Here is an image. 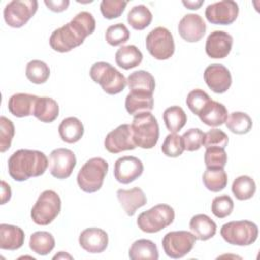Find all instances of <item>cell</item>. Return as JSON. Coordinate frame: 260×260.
Masks as SVG:
<instances>
[{
    "mask_svg": "<svg viewBox=\"0 0 260 260\" xmlns=\"http://www.w3.org/2000/svg\"><path fill=\"white\" fill-rule=\"evenodd\" d=\"M142 53L134 45L122 46L115 54V61L117 65L125 70L138 66L142 62Z\"/></svg>",
    "mask_w": 260,
    "mask_h": 260,
    "instance_id": "83f0119b",
    "label": "cell"
},
{
    "mask_svg": "<svg viewBox=\"0 0 260 260\" xmlns=\"http://www.w3.org/2000/svg\"><path fill=\"white\" fill-rule=\"evenodd\" d=\"M158 257L159 255L156 245L147 239H140L135 241L129 249V258L131 260H157Z\"/></svg>",
    "mask_w": 260,
    "mask_h": 260,
    "instance_id": "f1b7e54d",
    "label": "cell"
},
{
    "mask_svg": "<svg viewBox=\"0 0 260 260\" xmlns=\"http://www.w3.org/2000/svg\"><path fill=\"white\" fill-rule=\"evenodd\" d=\"M78 242L83 250L91 254H96L102 253L107 249L109 237L102 229L88 228L80 233Z\"/></svg>",
    "mask_w": 260,
    "mask_h": 260,
    "instance_id": "d6986e66",
    "label": "cell"
},
{
    "mask_svg": "<svg viewBox=\"0 0 260 260\" xmlns=\"http://www.w3.org/2000/svg\"><path fill=\"white\" fill-rule=\"evenodd\" d=\"M104 145L105 148L111 153L133 150L136 145L132 137L131 126L128 124H122L109 132L105 138Z\"/></svg>",
    "mask_w": 260,
    "mask_h": 260,
    "instance_id": "5bb4252c",
    "label": "cell"
},
{
    "mask_svg": "<svg viewBox=\"0 0 260 260\" xmlns=\"http://www.w3.org/2000/svg\"><path fill=\"white\" fill-rule=\"evenodd\" d=\"M239 14V6L233 0H222L209 4L205 9L206 19L213 24L228 25L233 23Z\"/></svg>",
    "mask_w": 260,
    "mask_h": 260,
    "instance_id": "4fadbf2b",
    "label": "cell"
},
{
    "mask_svg": "<svg viewBox=\"0 0 260 260\" xmlns=\"http://www.w3.org/2000/svg\"><path fill=\"white\" fill-rule=\"evenodd\" d=\"M61 211V199L53 190H45L31 208L30 216L39 225L50 224Z\"/></svg>",
    "mask_w": 260,
    "mask_h": 260,
    "instance_id": "52a82bcc",
    "label": "cell"
},
{
    "mask_svg": "<svg viewBox=\"0 0 260 260\" xmlns=\"http://www.w3.org/2000/svg\"><path fill=\"white\" fill-rule=\"evenodd\" d=\"M125 108L133 116L150 112L153 109V93L144 90H130L125 99Z\"/></svg>",
    "mask_w": 260,
    "mask_h": 260,
    "instance_id": "44dd1931",
    "label": "cell"
},
{
    "mask_svg": "<svg viewBox=\"0 0 260 260\" xmlns=\"http://www.w3.org/2000/svg\"><path fill=\"white\" fill-rule=\"evenodd\" d=\"M189 228L197 240L207 241L216 233V223L206 214H196L189 222Z\"/></svg>",
    "mask_w": 260,
    "mask_h": 260,
    "instance_id": "d4e9b609",
    "label": "cell"
},
{
    "mask_svg": "<svg viewBox=\"0 0 260 260\" xmlns=\"http://www.w3.org/2000/svg\"><path fill=\"white\" fill-rule=\"evenodd\" d=\"M38 95L29 93H14L8 100V111L17 118L31 116Z\"/></svg>",
    "mask_w": 260,
    "mask_h": 260,
    "instance_id": "7402d4cb",
    "label": "cell"
},
{
    "mask_svg": "<svg viewBox=\"0 0 260 260\" xmlns=\"http://www.w3.org/2000/svg\"><path fill=\"white\" fill-rule=\"evenodd\" d=\"M109 170V164L102 157L88 159L77 174V184L86 193L99 191L104 183Z\"/></svg>",
    "mask_w": 260,
    "mask_h": 260,
    "instance_id": "5b68a950",
    "label": "cell"
},
{
    "mask_svg": "<svg viewBox=\"0 0 260 260\" xmlns=\"http://www.w3.org/2000/svg\"><path fill=\"white\" fill-rule=\"evenodd\" d=\"M49 166L46 154L40 150L18 149L8 158V173L18 182L43 175Z\"/></svg>",
    "mask_w": 260,
    "mask_h": 260,
    "instance_id": "7a4b0ae2",
    "label": "cell"
},
{
    "mask_svg": "<svg viewBox=\"0 0 260 260\" xmlns=\"http://www.w3.org/2000/svg\"><path fill=\"white\" fill-rule=\"evenodd\" d=\"M53 258H54V259H60V258H68V259H72V257H71L70 255H68V254H66V253H64V252H62V251H61L59 254L55 255Z\"/></svg>",
    "mask_w": 260,
    "mask_h": 260,
    "instance_id": "f907efd6",
    "label": "cell"
},
{
    "mask_svg": "<svg viewBox=\"0 0 260 260\" xmlns=\"http://www.w3.org/2000/svg\"><path fill=\"white\" fill-rule=\"evenodd\" d=\"M55 247V239L49 232L40 231L31 234L29 238V248L38 255H48Z\"/></svg>",
    "mask_w": 260,
    "mask_h": 260,
    "instance_id": "f546056e",
    "label": "cell"
},
{
    "mask_svg": "<svg viewBox=\"0 0 260 260\" xmlns=\"http://www.w3.org/2000/svg\"><path fill=\"white\" fill-rule=\"evenodd\" d=\"M229 142V136L225 132L219 129H210L206 133H204L203 137V143L202 145L205 148L209 147H219V148H225Z\"/></svg>",
    "mask_w": 260,
    "mask_h": 260,
    "instance_id": "f6af8a7d",
    "label": "cell"
},
{
    "mask_svg": "<svg viewBox=\"0 0 260 260\" xmlns=\"http://www.w3.org/2000/svg\"><path fill=\"white\" fill-rule=\"evenodd\" d=\"M204 3L203 0H195V1H183V5L186 6L188 9H192V10H195V9H199L200 6Z\"/></svg>",
    "mask_w": 260,
    "mask_h": 260,
    "instance_id": "681fc988",
    "label": "cell"
},
{
    "mask_svg": "<svg viewBox=\"0 0 260 260\" xmlns=\"http://www.w3.org/2000/svg\"><path fill=\"white\" fill-rule=\"evenodd\" d=\"M184 150L185 148L182 136L177 133H170L166 136L161 145V151L165 155L169 157H178Z\"/></svg>",
    "mask_w": 260,
    "mask_h": 260,
    "instance_id": "f35d334b",
    "label": "cell"
},
{
    "mask_svg": "<svg viewBox=\"0 0 260 260\" xmlns=\"http://www.w3.org/2000/svg\"><path fill=\"white\" fill-rule=\"evenodd\" d=\"M14 125L11 120L1 116L0 117V152H5L10 148L14 136Z\"/></svg>",
    "mask_w": 260,
    "mask_h": 260,
    "instance_id": "b9f144b4",
    "label": "cell"
},
{
    "mask_svg": "<svg viewBox=\"0 0 260 260\" xmlns=\"http://www.w3.org/2000/svg\"><path fill=\"white\" fill-rule=\"evenodd\" d=\"M162 119L167 129L171 133H177L186 125L187 115L181 107L172 106L165 110Z\"/></svg>",
    "mask_w": 260,
    "mask_h": 260,
    "instance_id": "1f68e13d",
    "label": "cell"
},
{
    "mask_svg": "<svg viewBox=\"0 0 260 260\" xmlns=\"http://www.w3.org/2000/svg\"><path fill=\"white\" fill-rule=\"evenodd\" d=\"M220 235L231 245L249 246L258 238V226L250 220L230 221L221 226Z\"/></svg>",
    "mask_w": 260,
    "mask_h": 260,
    "instance_id": "ba28073f",
    "label": "cell"
},
{
    "mask_svg": "<svg viewBox=\"0 0 260 260\" xmlns=\"http://www.w3.org/2000/svg\"><path fill=\"white\" fill-rule=\"evenodd\" d=\"M126 5L127 2L122 0H103L100 4V9L105 18L114 19L124 12Z\"/></svg>",
    "mask_w": 260,
    "mask_h": 260,
    "instance_id": "ee69618b",
    "label": "cell"
},
{
    "mask_svg": "<svg viewBox=\"0 0 260 260\" xmlns=\"http://www.w3.org/2000/svg\"><path fill=\"white\" fill-rule=\"evenodd\" d=\"M45 4L46 6L54 11V12H62L64 10L67 9V7L69 6V1L68 0H45Z\"/></svg>",
    "mask_w": 260,
    "mask_h": 260,
    "instance_id": "7dc6e473",
    "label": "cell"
},
{
    "mask_svg": "<svg viewBox=\"0 0 260 260\" xmlns=\"http://www.w3.org/2000/svg\"><path fill=\"white\" fill-rule=\"evenodd\" d=\"M175 219V211L169 204H157L148 210L141 212L137 218L138 228L148 234L157 233L171 223Z\"/></svg>",
    "mask_w": 260,
    "mask_h": 260,
    "instance_id": "8992f818",
    "label": "cell"
},
{
    "mask_svg": "<svg viewBox=\"0 0 260 260\" xmlns=\"http://www.w3.org/2000/svg\"><path fill=\"white\" fill-rule=\"evenodd\" d=\"M202 123L210 127H217L225 123L228 110L221 103L210 100L198 115Z\"/></svg>",
    "mask_w": 260,
    "mask_h": 260,
    "instance_id": "cb8c5ba5",
    "label": "cell"
},
{
    "mask_svg": "<svg viewBox=\"0 0 260 260\" xmlns=\"http://www.w3.org/2000/svg\"><path fill=\"white\" fill-rule=\"evenodd\" d=\"M232 192L238 200H248L256 192L255 181L246 175L236 178L232 185Z\"/></svg>",
    "mask_w": 260,
    "mask_h": 260,
    "instance_id": "e575fe53",
    "label": "cell"
},
{
    "mask_svg": "<svg viewBox=\"0 0 260 260\" xmlns=\"http://www.w3.org/2000/svg\"><path fill=\"white\" fill-rule=\"evenodd\" d=\"M117 197L124 211L129 216H133L136 210L147 202L144 192L138 187H134L129 190L119 189L117 191Z\"/></svg>",
    "mask_w": 260,
    "mask_h": 260,
    "instance_id": "ffe728a7",
    "label": "cell"
},
{
    "mask_svg": "<svg viewBox=\"0 0 260 260\" xmlns=\"http://www.w3.org/2000/svg\"><path fill=\"white\" fill-rule=\"evenodd\" d=\"M127 21L136 30L146 28L152 21V13L145 5H136L132 7L127 15Z\"/></svg>",
    "mask_w": 260,
    "mask_h": 260,
    "instance_id": "836d02e7",
    "label": "cell"
},
{
    "mask_svg": "<svg viewBox=\"0 0 260 260\" xmlns=\"http://www.w3.org/2000/svg\"><path fill=\"white\" fill-rule=\"evenodd\" d=\"M26 78L36 84L45 83L50 76L49 66L41 60H31L26 64Z\"/></svg>",
    "mask_w": 260,
    "mask_h": 260,
    "instance_id": "8d00e7d4",
    "label": "cell"
},
{
    "mask_svg": "<svg viewBox=\"0 0 260 260\" xmlns=\"http://www.w3.org/2000/svg\"><path fill=\"white\" fill-rule=\"evenodd\" d=\"M228 161V155L223 148L209 147L204 153L206 169H223Z\"/></svg>",
    "mask_w": 260,
    "mask_h": 260,
    "instance_id": "ab89813d",
    "label": "cell"
},
{
    "mask_svg": "<svg viewBox=\"0 0 260 260\" xmlns=\"http://www.w3.org/2000/svg\"><path fill=\"white\" fill-rule=\"evenodd\" d=\"M127 84L130 90H144L153 93L155 88L154 77L151 73L145 70H138L130 73L127 78Z\"/></svg>",
    "mask_w": 260,
    "mask_h": 260,
    "instance_id": "4dcf8cb0",
    "label": "cell"
},
{
    "mask_svg": "<svg viewBox=\"0 0 260 260\" xmlns=\"http://www.w3.org/2000/svg\"><path fill=\"white\" fill-rule=\"evenodd\" d=\"M149 54L157 60L170 59L175 53V42L171 31L162 26L153 28L145 40Z\"/></svg>",
    "mask_w": 260,
    "mask_h": 260,
    "instance_id": "9c48e42d",
    "label": "cell"
},
{
    "mask_svg": "<svg viewBox=\"0 0 260 260\" xmlns=\"http://www.w3.org/2000/svg\"><path fill=\"white\" fill-rule=\"evenodd\" d=\"M106 41L109 45L116 47L126 43L130 38V31L128 30L127 26L123 23H116L110 25L105 35Z\"/></svg>",
    "mask_w": 260,
    "mask_h": 260,
    "instance_id": "74e56055",
    "label": "cell"
},
{
    "mask_svg": "<svg viewBox=\"0 0 260 260\" xmlns=\"http://www.w3.org/2000/svg\"><path fill=\"white\" fill-rule=\"evenodd\" d=\"M36 0H13L6 4L3 16L6 24L11 27L19 28L36 14L38 10Z\"/></svg>",
    "mask_w": 260,
    "mask_h": 260,
    "instance_id": "30bf717a",
    "label": "cell"
},
{
    "mask_svg": "<svg viewBox=\"0 0 260 260\" xmlns=\"http://www.w3.org/2000/svg\"><path fill=\"white\" fill-rule=\"evenodd\" d=\"M234 209V201L229 195H220L213 198L211 203V211L218 218L229 216Z\"/></svg>",
    "mask_w": 260,
    "mask_h": 260,
    "instance_id": "7bdbcfd3",
    "label": "cell"
},
{
    "mask_svg": "<svg viewBox=\"0 0 260 260\" xmlns=\"http://www.w3.org/2000/svg\"><path fill=\"white\" fill-rule=\"evenodd\" d=\"M233 47V37L223 30H214L206 39L205 52L212 59L225 58Z\"/></svg>",
    "mask_w": 260,
    "mask_h": 260,
    "instance_id": "ac0fdd59",
    "label": "cell"
},
{
    "mask_svg": "<svg viewBox=\"0 0 260 260\" xmlns=\"http://www.w3.org/2000/svg\"><path fill=\"white\" fill-rule=\"evenodd\" d=\"M58 132L63 141L67 143H75L83 136L84 127L81 121L76 117H68L62 120Z\"/></svg>",
    "mask_w": 260,
    "mask_h": 260,
    "instance_id": "4316f807",
    "label": "cell"
},
{
    "mask_svg": "<svg viewBox=\"0 0 260 260\" xmlns=\"http://www.w3.org/2000/svg\"><path fill=\"white\" fill-rule=\"evenodd\" d=\"M196 242L195 236L187 231H174L165 235L161 245L165 253L173 259H179L191 252Z\"/></svg>",
    "mask_w": 260,
    "mask_h": 260,
    "instance_id": "8fae6325",
    "label": "cell"
},
{
    "mask_svg": "<svg viewBox=\"0 0 260 260\" xmlns=\"http://www.w3.org/2000/svg\"><path fill=\"white\" fill-rule=\"evenodd\" d=\"M252 119L243 112H233L226 118L225 126L236 134H246L252 129Z\"/></svg>",
    "mask_w": 260,
    "mask_h": 260,
    "instance_id": "d590c367",
    "label": "cell"
},
{
    "mask_svg": "<svg viewBox=\"0 0 260 260\" xmlns=\"http://www.w3.org/2000/svg\"><path fill=\"white\" fill-rule=\"evenodd\" d=\"M76 166V157L68 148H56L49 156V171L57 179L63 180L70 177Z\"/></svg>",
    "mask_w": 260,
    "mask_h": 260,
    "instance_id": "7c38bea8",
    "label": "cell"
},
{
    "mask_svg": "<svg viewBox=\"0 0 260 260\" xmlns=\"http://www.w3.org/2000/svg\"><path fill=\"white\" fill-rule=\"evenodd\" d=\"M89 76L108 94L120 93L127 85L125 76L108 62L94 63L90 67Z\"/></svg>",
    "mask_w": 260,
    "mask_h": 260,
    "instance_id": "277c9868",
    "label": "cell"
},
{
    "mask_svg": "<svg viewBox=\"0 0 260 260\" xmlns=\"http://www.w3.org/2000/svg\"><path fill=\"white\" fill-rule=\"evenodd\" d=\"M178 30L183 40L189 43H195L200 41L205 35L206 24L199 14L189 13L180 20Z\"/></svg>",
    "mask_w": 260,
    "mask_h": 260,
    "instance_id": "e0dca14e",
    "label": "cell"
},
{
    "mask_svg": "<svg viewBox=\"0 0 260 260\" xmlns=\"http://www.w3.org/2000/svg\"><path fill=\"white\" fill-rule=\"evenodd\" d=\"M11 198L10 186L5 182L1 181V204H5Z\"/></svg>",
    "mask_w": 260,
    "mask_h": 260,
    "instance_id": "c3c4849f",
    "label": "cell"
},
{
    "mask_svg": "<svg viewBox=\"0 0 260 260\" xmlns=\"http://www.w3.org/2000/svg\"><path fill=\"white\" fill-rule=\"evenodd\" d=\"M210 96L200 88H196L191 90L186 99V104L189 108V110L195 114L199 115V113L202 111V109L207 105V103L210 101Z\"/></svg>",
    "mask_w": 260,
    "mask_h": 260,
    "instance_id": "60d3db41",
    "label": "cell"
},
{
    "mask_svg": "<svg viewBox=\"0 0 260 260\" xmlns=\"http://www.w3.org/2000/svg\"><path fill=\"white\" fill-rule=\"evenodd\" d=\"M130 126L136 146L143 149H150L156 145L159 137V127L157 120L150 112L134 115Z\"/></svg>",
    "mask_w": 260,
    "mask_h": 260,
    "instance_id": "3957f363",
    "label": "cell"
},
{
    "mask_svg": "<svg viewBox=\"0 0 260 260\" xmlns=\"http://www.w3.org/2000/svg\"><path fill=\"white\" fill-rule=\"evenodd\" d=\"M203 77L207 86L215 93H223L232 85L231 72L222 64L215 63L207 66Z\"/></svg>",
    "mask_w": 260,
    "mask_h": 260,
    "instance_id": "2e32d148",
    "label": "cell"
},
{
    "mask_svg": "<svg viewBox=\"0 0 260 260\" xmlns=\"http://www.w3.org/2000/svg\"><path fill=\"white\" fill-rule=\"evenodd\" d=\"M203 137H204V132L199 128H192L187 130L182 135L185 150L187 151L198 150L202 146Z\"/></svg>",
    "mask_w": 260,
    "mask_h": 260,
    "instance_id": "bcb514c9",
    "label": "cell"
},
{
    "mask_svg": "<svg viewBox=\"0 0 260 260\" xmlns=\"http://www.w3.org/2000/svg\"><path fill=\"white\" fill-rule=\"evenodd\" d=\"M143 173L142 161L132 155L119 157L114 165V177L121 184H130Z\"/></svg>",
    "mask_w": 260,
    "mask_h": 260,
    "instance_id": "9a60e30c",
    "label": "cell"
},
{
    "mask_svg": "<svg viewBox=\"0 0 260 260\" xmlns=\"http://www.w3.org/2000/svg\"><path fill=\"white\" fill-rule=\"evenodd\" d=\"M24 238L21 228L7 223L0 224V248L2 250L14 251L21 248Z\"/></svg>",
    "mask_w": 260,
    "mask_h": 260,
    "instance_id": "603a6c76",
    "label": "cell"
},
{
    "mask_svg": "<svg viewBox=\"0 0 260 260\" xmlns=\"http://www.w3.org/2000/svg\"><path fill=\"white\" fill-rule=\"evenodd\" d=\"M59 115L58 103L49 96H38L35 103L34 114L38 120L44 123L54 122Z\"/></svg>",
    "mask_w": 260,
    "mask_h": 260,
    "instance_id": "484cf974",
    "label": "cell"
},
{
    "mask_svg": "<svg viewBox=\"0 0 260 260\" xmlns=\"http://www.w3.org/2000/svg\"><path fill=\"white\" fill-rule=\"evenodd\" d=\"M95 29V19L91 13L81 11L71 21L55 29L49 40L51 48L59 53H66L80 46L86 37Z\"/></svg>",
    "mask_w": 260,
    "mask_h": 260,
    "instance_id": "6da1fadb",
    "label": "cell"
},
{
    "mask_svg": "<svg viewBox=\"0 0 260 260\" xmlns=\"http://www.w3.org/2000/svg\"><path fill=\"white\" fill-rule=\"evenodd\" d=\"M202 181L209 191L219 192L228 185V175L223 169H206L203 173Z\"/></svg>",
    "mask_w": 260,
    "mask_h": 260,
    "instance_id": "d6a6232c",
    "label": "cell"
}]
</instances>
